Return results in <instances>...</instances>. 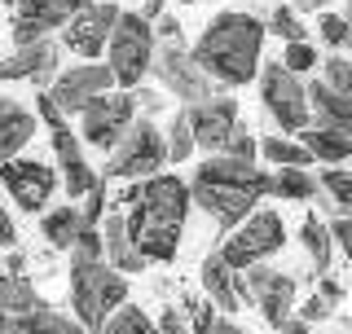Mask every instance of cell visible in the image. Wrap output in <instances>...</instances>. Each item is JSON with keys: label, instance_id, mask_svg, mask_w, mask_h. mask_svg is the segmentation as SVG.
I'll use <instances>...</instances> for the list:
<instances>
[{"label": "cell", "instance_id": "1", "mask_svg": "<svg viewBox=\"0 0 352 334\" xmlns=\"http://www.w3.org/2000/svg\"><path fill=\"white\" fill-rule=\"evenodd\" d=\"M260 53H264V22L256 14L229 9V14H216L203 27L190 58L216 88H242L256 80V71L264 62Z\"/></svg>", "mask_w": 352, "mask_h": 334}, {"label": "cell", "instance_id": "2", "mask_svg": "<svg viewBox=\"0 0 352 334\" xmlns=\"http://www.w3.org/2000/svg\"><path fill=\"white\" fill-rule=\"evenodd\" d=\"M185 185H190V203L203 207L225 233L269 198V172L242 159H225V154H207Z\"/></svg>", "mask_w": 352, "mask_h": 334}, {"label": "cell", "instance_id": "3", "mask_svg": "<svg viewBox=\"0 0 352 334\" xmlns=\"http://www.w3.org/2000/svg\"><path fill=\"white\" fill-rule=\"evenodd\" d=\"M119 304H128V277L115 273L106 260H75L71 255V317L84 330H97Z\"/></svg>", "mask_w": 352, "mask_h": 334}, {"label": "cell", "instance_id": "4", "mask_svg": "<svg viewBox=\"0 0 352 334\" xmlns=\"http://www.w3.org/2000/svg\"><path fill=\"white\" fill-rule=\"evenodd\" d=\"M190 185L172 172H154L137 185V198L128 203L124 229L137 225H163V229H185V216H190Z\"/></svg>", "mask_w": 352, "mask_h": 334}, {"label": "cell", "instance_id": "5", "mask_svg": "<svg viewBox=\"0 0 352 334\" xmlns=\"http://www.w3.org/2000/svg\"><path fill=\"white\" fill-rule=\"evenodd\" d=\"M106 71L115 84L124 88H137L141 75L150 71V58H154V31L141 14H128L119 9L115 27H110V40H106Z\"/></svg>", "mask_w": 352, "mask_h": 334}, {"label": "cell", "instance_id": "6", "mask_svg": "<svg viewBox=\"0 0 352 334\" xmlns=\"http://www.w3.org/2000/svg\"><path fill=\"white\" fill-rule=\"evenodd\" d=\"M168 154H163V128L150 115L132 119L124 137L106 150V176H124V181H146V176L163 172Z\"/></svg>", "mask_w": 352, "mask_h": 334}, {"label": "cell", "instance_id": "7", "mask_svg": "<svg viewBox=\"0 0 352 334\" xmlns=\"http://www.w3.org/2000/svg\"><path fill=\"white\" fill-rule=\"evenodd\" d=\"M282 242H286L282 216L273 207H256L242 225L229 229L225 247H220V260H225L234 273H242V269H251V264H264L269 255H278Z\"/></svg>", "mask_w": 352, "mask_h": 334}, {"label": "cell", "instance_id": "8", "mask_svg": "<svg viewBox=\"0 0 352 334\" xmlns=\"http://www.w3.org/2000/svg\"><path fill=\"white\" fill-rule=\"evenodd\" d=\"M150 71H154V80L168 88L172 97H181L185 106H190V102H207V97L225 93V88H216V84H212V80H207V75L194 66L190 49H185L181 40H154Z\"/></svg>", "mask_w": 352, "mask_h": 334}, {"label": "cell", "instance_id": "9", "mask_svg": "<svg viewBox=\"0 0 352 334\" xmlns=\"http://www.w3.org/2000/svg\"><path fill=\"white\" fill-rule=\"evenodd\" d=\"M260 102L264 115L282 132H300L308 124V102H304V80L291 75L282 62H260Z\"/></svg>", "mask_w": 352, "mask_h": 334}, {"label": "cell", "instance_id": "10", "mask_svg": "<svg viewBox=\"0 0 352 334\" xmlns=\"http://www.w3.org/2000/svg\"><path fill=\"white\" fill-rule=\"evenodd\" d=\"M137 119V102H132V93H115V88H106V93H97L93 102L80 110V132L84 141L93 150H110L119 137H124V128Z\"/></svg>", "mask_w": 352, "mask_h": 334}, {"label": "cell", "instance_id": "11", "mask_svg": "<svg viewBox=\"0 0 352 334\" xmlns=\"http://www.w3.org/2000/svg\"><path fill=\"white\" fill-rule=\"evenodd\" d=\"M115 18H119V5H115V0H88L80 14H71L58 27L62 31V44H58V49H71V53H80V58H102Z\"/></svg>", "mask_w": 352, "mask_h": 334}, {"label": "cell", "instance_id": "12", "mask_svg": "<svg viewBox=\"0 0 352 334\" xmlns=\"http://www.w3.org/2000/svg\"><path fill=\"white\" fill-rule=\"evenodd\" d=\"M242 291H247V299L264 313V321H269L273 330H278L295 308V277L273 269V264H251V269H242Z\"/></svg>", "mask_w": 352, "mask_h": 334}, {"label": "cell", "instance_id": "13", "mask_svg": "<svg viewBox=\"0 0 352 334\" xmlns=\"http://www.w3.org/2000/svg\"><path fill=\"white\" fill-rule=\"evenodd\" d=\"M0 181H5V189L14 194V203L27 211V216H36V211L49 207L53 189H58V172L40 159H22L18 154V159L0 163Z\"/></svg>", "mask_w": 352, "mask_h": 334}, {"label": "cell", "instance_id": "14", "mask_svg": "<svg viewBox=\"0 0 352 334\" xmlns=\"http://www.w3.org/2000/svg\"><path fill=\"white\" fill-rule=\"evenodd\" d=\"M106 88H115L106 62H75L71 71H58V75H53V84L44 88V93H49V102L58 106L62 115H80V110L93 102L97 93H106Z\"/></svg>", "mask_w": 352, "mask_h": 334}, {"label": "cell", "instance_id": "15", "mask_svg": "<svg viewBox=\"0 0 352 334\" xmlns=\"http://www.w3.org/2000/svg\"><path fill=\"white\" fill-rule=\"evenodd\" d=\"M181 115H185V124H190L194 150L203 146L207 154H216L220 146H225L229 128L238 124V102L229 93H216V97H207V102H190Z\"/></svg>", "mask_w": 352, "mask_h": 334}, {"label": "cell", "instance_id": "16", "mask_svg": "<svg viewBox=\"0 0 352 334\" xmlns=\"http://www.w3.org/2000/svg\"><path fill=\"white\" fill-rule=\"evenodd\" d=\"M58 58H62V49L49 36L36 40V44H18V49L0 62V84H5V80H27V84H36L44 93V88L53 84V75L62 71Z\"/></svg>", "mask_w": 352, "mask_h": 334}, {"label": "cell", "instance_id": "17", "mask_svg": "<svg viewBox=\"0 0 352 334\" xmlns=\"http://www.w3.org/2000/svg\"><path fill=\"white\" fill-rule=\"evenodd\" d=\"M88 0H18L14 5V44H36L58 31L71 14H80Z\"/></svg>", "mask_w": 352, "mask_h": 334}, {"label": "cell", "instance_id": "18", "mask_svg": "<svg viewBox=\"0 0 352 334\" xmlns=\"http://www.w3.org/2000/svg\"><path fill=\"white\" fill-rule=\"evenodd\" d=\"M49 137H53V154H58V167H62V185H66V194H71V203H75V198H84L88 189L97 185V172L88 167V159H84L80 141H75L71 124L49 128Z\"/></svg>", "mask_w": 352, "mask_h": 334}, {"label": "cell", "instance_id": "19", "mask_svg": "<svg viewBox=\"0 0 352 334\" xmlns=\"http://www.w3.org/2000/svg\"><path fill=\"white\" fill-rule=\"evenodd\" d=\"M198 282H203L207 291V304L220 308V313H238L242 304H247V291H242V273H234L225 260H220V251H212L203 260V269H198Z\"/></svg>", "mask_w": 352, "mask_h": 334}, {"label": "cell", "instance_id": "20", "mask_svg": "<svg viewBox=\"0 0 352 334\" xmlns=\"http://www.w3.org/2000/svg\"><path fill=\"white\" fill-rule=\"evenodd\" d=\"M304 102H308V124L352 132V97H339L330 84H322V75L304 84Z\"/></svg>", "mask_w": 352, "mask_h": 334}, {"label": "cell", "instance_id": "21", "mask_svg": "<svg viewBox=\"0 0 352 334\" xmlns=\"http://www.w3.org/2000/svg\"><path fill=\"white\" fill-rule=\"evenodd\" d=\"M36 128H40V119L31 115L27 106L14 102V97H0V163L18 159V154L31 146Z\"/></svg>", "mask_w": 352, "mask_h": 334}, {"label": "cell", "instance_id": "22", "mask_svg": "<svg viewBox=\"0 0 352 334\" xmlns=\"http://www.w3.org/2000/svg\"><path fill=\"white\" fill-rule=\"evenodd\" d=\"M97 233H102V260L110 264L115 273H141L146 269V260L137 255V247H132L128 229H124V216H106V225H97Z\"/></svg>", "mask_w": 352, "mask_h": 334}, {"label": "cell", "instance_id": "23", "mask_svg": "<svg viewBox=\"0 0 352 334\" xmlns=\"http://www.w3.org/2000/svg\"><path fill=\"white\" fill-rule=\"evenodd\" d=\"M9 334H88L75 317H66L58 313L53 304H40L31 308V313H18V317H9Z\"/></svg>", "mask_w": 352, "mask_h": 334}, {"label": "cell", "instance_id": "24", "mask_svg": "<svg viewBox=\"0 0 352 334\" xmlns=\"http://www.w3.org/2000/svg\"><path fill=\"white\" fill-rule=\"evenodd\" d=\"M300 146L313 154V163H344L352 154V132H339V128H322V124H304L300 128Z\"/></svg>", "mask_w": 352, "mask_h": 334}, {"label": "cell", "instance_id": "25", "mask_svg": "<svg viewBox=\"0 0 352 334\" xmlns=\"http://www.w3.org/2000/svg\"><path fill=\"white\" fill-rule=\"evenodd\" d=\"M80 229H84V220H80V207H75V203L49 207V211H44V220H40V233L49 238L53 251H71V242H75V233H80Z\"/></svg>", "mask_w": 352, "mask_h": 334}, {"label": "cell", "instance_id": "26", "mask_svg": "<svg viewBox=\"0 0 352 334\" xmlns=\"http://www.w3.org/2000/svg\"><path fill=\"white\" fill-rule=\"evenodd\" d=\"M317 194V176L308 167H278L269 172V198H282V203H308Z\"/></svg>", "mask_w": 352, "mask_h": 334}, {"label": "cell", "instance_id": "27", "mask_svg": "<svg viewBox=\"0 0 352 334\" xmlns=\"http://www.w3.org/2000/svg\"><path fill=\"white\" fill-rule=\"evenodd\" d=\"M300 242H304L308 260L317 264V277L330 273V260H335V242H330V229H326V220H322V216H313V211L304 216V225H300Z\"/></svg>", "mask_w": 352, "mask_h": 334}, {"label": "cell", "instance_id": "28", "mask_svg": "<svg viewBox=\"0 0 352 334\" xmlns=\"http://www.w3.org/2000/svg\"><path fill=\"white\" fill-rule=\"evenodd\" d=\"M256 159L273 163V167H313V154H308L300 141L282 137V132H273V137L256 141Z\"/></svg>", "mask_w": 352, "mask_h": 334}, {"label": "cell", "instance_id": "29", "mask_svg": "<svg viewBox=\"0 0 352 334\" xmlns=\"http://www.w3.org/2000/svg\"><path fill=\"white\" fill-rule=\"evenodd\" d=\"M36 304H40V295H36V286H31L22 273H5V277H0V308H5V317L31 313Z\"/></svg>", "mask_w": 352, "mask_h": 334}, {"label": "cell", "instance_id": "30", "mask_svg": "<svg viewBox=\"0 0 352 334\" xmlns=\"http://www.w3.org/2000/svg\"><path fill=\"white\" fill-rule=\"evenodd\" d=\"M93 334H159V330H154V321L146 317V308H137V304H119L115 313H110Z\"/></svg>", "mask_w": 352, "mask_h": 334}, {"label": "cell", "instance_id": "31", "mask_svg": "<svg viewBox=\"0 0 352 334\" xmlns=\"http://www.w3.org/2000/svg\"><path fill=\"white\" fill-rule=\"evenodd\" d=\"M163 154H168V163H185L194 154V137H190V124H185L181 110H176L172 124L163 128Z\"/></svg>", "mask_w": 352, "mask_h": 334}, {"label": "cell", "instance_id": "32", "mask_svg": "<svg viewBox=\"0 0 352 334\" xmlns=\"http://www.w3.org/2000/svg\"><path fill=\"white\" fill-rule=\"evenodd\" d=\"M317 189H326L330 203L344 211V216H352V176L344 172V167H326V172L317 176Z\"/></svg>", "mask_w": 352, "mask_h": 334}, {"label": "cell", "instance_id": "33", "mask_svg": "<svg viewBox=\"0 0 352 334\" xmlns=\"http://www.w3.org/2000/svg\"><path fill=\"white\" fill-rule=\"evenodd\" d=\"M216 154H225V159H242V163H256V132H251V128L238 119V124L229 128L225 146H220Z\"/></svg>", "mask_w": 352, "mask_h": 334}, {"label": "cell", "instance_id": "34", "mask_svg": "<svg viewBox=\"0 0 352 334\" xmlns=\"http://www.w3.org/2000/svg\"><path fill=\"white\" fill-rule=\"evenodd\" d=\"M322 84H330L339 97H352V62L344 58V53H330V58L322 62Z\"/></svg>", "mask_w": 352, "mask_h": 334}, {"label": "cell", "instance_id": "35", "mask_svg": "<svg viewBox=\"0 0 352 334\" xmlns=\"http://www.w3.org/2000/svg\"><path fill=\"white\" fill-rule=\"evenodd\" d=\"M278 62H282L291 75H308V71H317V62H322V58H317V49H313L308 40H295V44H286V49H282Z\"/></svg>", "mask_w": 352, "mask_h": 334}, {"label": "cell", "instance_id": "36", "mask_svg": "<svg viewBox=\"0 0 352 334\" xmlns=\"http://www.w3.org/2000/svg\"><path fill=\"white\" fill-rule=\"evenodd\" d=\"M264 31H273V36H282L286 44H295V40H304V22H300V14H295L291 5H278L269 14V27Z\"/></svg>", "mask_w": 352, "mask_h": 334}, {"label": "cell", "instance_id": "37", "mask_svg": "<svg viewBox=\"0 0 352 334\" xmlns=\"http://www.w3.org/2000/svg\"><path fill=\"white\" fill-rule=\"evenodd\" d=\"M317 36H322L335 53H344V44L352 40V27H348V18H339V14H322L317 18Z\"/></svg>", "mask_w": 352, "mask_h": 334}, {"label": "cell", "instance_id": "38", "mask_svg": "<svg viewBox=\"0 0 352 334\" xmlns=\"http://www.w3.org/2000/svg\"><path fill=\"white\" fill-rule=\"evenodd\" d=\"M84 198H88V203L80 207V220H84V225H88V229H97V225H102V216H106V207H110V198H106V185H102V181H97V185H93V189H88V194H84Z\"/></svg>", "mask_w": 352, "mask_h": 334}, {"label": "cell", "instance_id": "39", "mask_svg": "<svg viewBox=\"0 0 352 334\" xmlns=\"http://www.w3.org/2000/svg\"><path fill=\"white\" fill-rule=\"evenodd\" d=\"M154 330H159V334H194L190 330V321H185V313H181V308H163V317L159 321H154Z\"/></svg>", "mask_w": 352, "mask_h": 334}, {"label": "cell", "instance_id": "40", "mask_svg": "<svg viewBox=\"0 0 352 334\" xmlns=\"http://www.w3.org/2000/svg\"><path fill=\"white\" fill-rule=\"evenodd\" d=\"M335 317V304H326L322 295H308V304L300 308V321H308V326H313V321H330Z\"/></svg>", "mask_w": 352, "mask_h": 334}, {"label": "cell", "instance_id": "41", "mask_svg": "<svg viewBox=\"0 0 352 334\" xmlns=\"http://www.w3.org/2000/svg\"><path fill=\"white\" fill-rule=\"evenodd\" d=\"M36 119H40L44 128H58V124H66V115H62V110L49 102V93H36Z\"/></svg>", "mask_w": 352, "mask_h": 334}, {"label": "cell", "instance_id": "42", "mask_svg": "<svg viewBox=\"0 0 352 334\" xmlns=\"http://www.w3.org/2000/svg\"><path fill=\"white\" fill-rule=\"evenodd\" d=\"M150 31H154V40H181V22H176V14H159L150 22Z\"/></svg>", "mask_w": 352, "mask_h": 334}, {"label": "cell", "instance_id": "43", "mask_svg": "<svg viewBox=\"0 0 352 334\" xmlns=\"http://www.w3.org/2000/svg\"><path fill=\"white\" fill-rule=\"evenodd\" d=\"M313 295H322L326 304H335V308L344 304V286H339V282H335L330 273H322V277H317V291H313Z\"/></svg>", "mask_w": 352, "mask_h": 334}, {"label": "cell", "instance_id": "44", "mask_svg": "<svg viewBox=\"0 0 352 334\" xmlns=\"http://www.w3.org/2000/svg\"><path fill=\"white\" fill-rule=\"evenodd\" d=\"M0 247H9V251L18 247V229H14V216H9L5 207H0Z\"/></svg>", "mask_w": 352, "mask_h": 334}, {"label": "cell", "instance_id": "45", "mask_svg": "<svg viewBox=\"0 0 352 334\" xmlns=\"http://www.w3.org/2000/svg\"><path fill=\"white\" fill-rule=\"evenodd\" d=\"M128 93H132V102L146 106V110H159V106H163V97L154 93V88H128Z\"/></svg>", "mask_w": 352, "mask_h": 334}, {"label": "cell", "instance_id": "46", "mask_svg": "<svg viewBox=\"0 0 352 334\" xmlns=\"http://www.w3.org/2000/svg\"><path fill=\"white\" fill-rule=\"evenodd\" d=\"M207 334H247L242 326H234L229 317H212V326H207Z\"/></svg>", "mask_w": 352, "mask_h": 334}, {"label": "cell", "instance_id": "47", "mask_svg": "<svg viewBox=\"0 0 352 334\" xmlns=\"http://www.w3.org/2000/svg\"><path fill=\"white\" fill-rule=\"evenodd\" d=\"M278 334H313V330H308V321H300V317L291 313V317H286L282 326H278Z\"/></svg>", "mask_w": 352, "mask_h": 334}, {"label": "cell", "instance_id": "48", "mask_svg": "<svg viewBox=\"0 0 352 334\" xmlns=\"http://www.w3.org/2000/svg\"><path fill=\"white\" fill-rule=\"evenodd\" d=\"M5 273H27V255H22V251H9V260H5Z\"/></svg>", "mask_w": 352, "mask_h": 334}, {"label": "cell", "instance_id": "49", "mask_svg": "<svg viewBox=\"0 0 352 334\" xmlns=\"http://www.w3.org/2000/svg\"><path fill=\"white\" fill-rule=\"evenodd\" d=\"M137 14H141V18H146V22H154V18H159V14H163V0H146V5H141V9H137Z\"/></svg>", "mask_w": 352, "mask_h": 334}, {"label": "cell", "instance_id": "50", "mask_svg": "<svg viewBox=\"0 0 352 334\" xmlns=\"http://www.w3.org/2000/svg\"><path fill=\"white\" fill-rule=\"evenodd\" d=\"M322 5H330V0H295L291 9H322Z\"/></svg>", "mask_w": 352, "mask_h": 334}, {"label": "cell", "instance_id": "51", "mask_svg": "<svg viewBox=\"0 0 352 334\" xmlns=\"http://www.w3.org/2000/svg\"><path fill=\"white\" fill-rule=\"evenodd\" d=\"M0 334H9V317H5V308H0Z\"/></svg>", "mask_w": 352, "mask_h": 334}, {"label": "cell", "instance_id": "52", "mask_svg": "<svg viewBox=\"0 0 352 334\" xmlns=\"http://www.w3.org/2000/svg\"><path fill=\"white\" fill-rule=\"evenodd\" d=\"M0 5H18V0H0Z\"/></svg>", "mask_w": 352, "mask_h": 334}, {"label": "cell", "instance_id": "53", "mask_svg": "<svg viewBox=\"0 0 352 334\" xmlns=\"http://www.w3.org/2000/svg\"><path fill=\"white\" fill-rule=\"evenodd\" d=\"M190 5H198V0H190Z\"/></svg>", "mask_w": 352, "mask_h": 334}]
</instances>
